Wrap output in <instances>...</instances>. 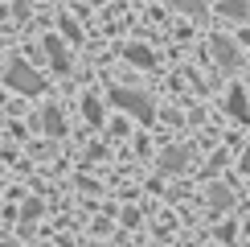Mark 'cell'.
I'll use <instances>...</instances> for the list:
<instances>
[{"instance_id":"6da1fadb","label":"cell","mask_w":250,"mask_h":247,"mask_svg":"<svg viewBox=\"0 0 250 247\" xmlns=\"http://www.w3.org/2000/svg\"><path fill=\"white\" fill-rule=\"evenodd\" d=\"M4 82L17 91V95H41V91H45V74H37L25 58H13L4 66Z\"/></svg>"},{"instance_id":"7a4b0ae2","label":"cell","mask_w":250,"mask_h":247,"mask_svg":"<svg viewBox=\"0 0 250 247\" xmlns=\"http://www.w3.org/2000/svg\"><path fill=\"white\" fill-rule=\"evenodd\" d=\"M111 103H115V107H123L127 116L144 120V124L152 120V99L140 95V91H123V87H115V91H111Z\"/></svg>"},{"instance_id":"3957f363","label":"cell","mask_w":250,"mask_h":247,"mask_svg":"<svg viewBox=\"0 0 250 247\" xmlns=\"http://www.w3.org/2000/svg\"><path fill=\"white\" fill-rule=\"evenodd\" d=\"M37 128L45 132V136H62V132H66V120H62L58 107H45V111L37 116Z\"/></svg>"},{"instance_id":"277c9868","label":"cell","mask_w":250,"mask_h":247,"mask_svg":"<svg viewBox=\"0 0 250 247\" xmlns=\"http://www.w3.org/2000/svg\"><path fill=\"white\" fill-rule=\"evenodd\" d=\"M209 46H213V54H217V62H222V66H230V70L238 66V49H234V46H230L226 37H213Z\"/></svg>"},{"instance_id":"5b68a950","label":"cell","mask_w":250,"mask_h":247,"mask_svg":"<svg viewBox=\"0 0 250 247\" xmlns=\"http://www.w3.org/2000/svg\"><path fill=\"white\" fill-rule=\"evenodd\" d=\"M45 54H49V62H54L58 70H70V54H66V46H62L58 37H45Z\"/></svg>"},{"instance_id":"8992f818","label":"cell","mask_w":250,"mask_h":247,"mask_svg":"<svg viewBox=\"0 0 250 247\" xmlns=\"http://www.w3.org/2000/svg\"><path fill=\"white\" fill-rule=\"evenodd\" d=\"M230 116L234 120H250V111H246V95H242V91H230Z\"/></svg>"},{"instance_id":"52a82bcc","label":"cell","mask_w":250,"mask_h":247,"mask_svg":"<svg viewBox=\"0 0 250 247\" xmlns=\"http://www.w3.org/2000/svg\"><path fill=\"white\" fill-rule=\"evenodd\" d=\"M185 161H189V152H185V148H164V157H160L164 169H181Z\"/></svg>"},{"instance_id":"ba28073f","label":"cell","mask_w":250,"mask_h":247,"mask_svg":"<svg viewBox=\"0 0 250 247\" xmlns=\"http://www.w3.org/2000/svg\"><path fill=\"white\" fill-rule=\"evenodd\" d=\"M172 8H181V13H189V17H205V4L201 0H168Z\"/></svg>"},{"instance_id":"9c48e42d","label":"cell","mask_w":250,"mask_h":247,"mask_svg":"<svg viewBox=\"0 0 250 247\" xmlns=\"http://www.w3.org/2000/svg\"><path fill=\"white\" fill-rule=\"evenodd\" d=\"M127 58L135 62V66H152V54H148V49H140V46H127Z\"/></svg>"},{"instance_id":"30bf717a","label":"cell","mask_w":250,"mask_h":247,"mask_svg":"<svg viewBox=\"0 0 250 247\" xmlns=\"http://www.w3.org/2000/svg\"><path fill=\"white\" fill-rule=\"evenodd\" d=\"M222 13H226V17H246V0H226Z\"/></svg>"},{"instance_id":"8fae6325","label":"cell","mask_w":250,"mask_h":247,"mask_svg":"<svg viewBox=\"0 0 250 247\" xmlns=\"http://www.w3.org/2000/svg\"><path fill=\"white\" fill-rule=\"evenodd\" d=\"M209 202H213V206H230V190H226V185H213V190H209Z\"/></svg>"},{"instance_id":"7c38bea8","label":"cell","mask_w":250,"mask_h":247,"mask_svg":"<svg viewBox=\"0 0 250 247\" xmlns=\"http://www.w3.org/2000/svg\"><path fill=\"white\" fill-rule=\"evenodd\" d=\"M82 111H86V120H90V124H99V120H103V111H99V103H95V99L82 103Z\"/></svg>"},{"instance_id":"4fadbf2b","label":"cell","mask_w":250,"mask_h":247,"mask_svg":"<svg viewBox=\"0 0 250 247\" xmlns=\"http://www.w3.org/2000/svg\"><path fill=\"white\" fill-rule=\"evenodd\" d=\"M242 169H246V173H250V152H246V157H242Z\"/></svg>"}]
</instances>
